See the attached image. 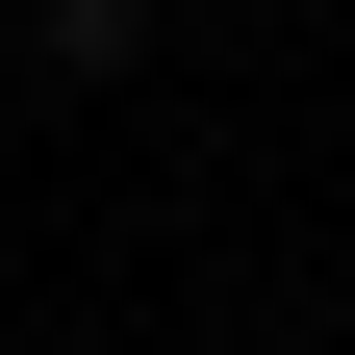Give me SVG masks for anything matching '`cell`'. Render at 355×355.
<instances>
[{
    "label": "cell",
    "mask_w": 355,
    "mask_h": 355,
    "mask_svg": "<svg viewBox=\"0 0 355 355\" xmlns=\"http://www.w3.org/2000/svg\"><path fill=\"white\" fill-rule=\"evenodd\" d=\"M127 26H153V0H127Z\"/></svg>",
    "instance_id": "obj_1"
}]
</instances>
